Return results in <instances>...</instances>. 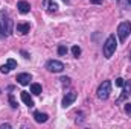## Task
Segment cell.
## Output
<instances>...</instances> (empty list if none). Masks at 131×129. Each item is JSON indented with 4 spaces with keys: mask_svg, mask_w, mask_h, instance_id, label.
<instances>
[{
    "mask_svg": "<svg viewBox=\"0 0 131 129\" xmlns=\"http://www.w3.org/2000/svg\"><path fill=\"white\" fill-rule=\"evenodd\" d=\"M66 53H67V47H66L64 44H61V46L58 47V55H60V56H64Z\"/></svg>",
    "mask_w": 131,
    "mask_h": 129,
    "instance_id": "obj_16",
    "label": "cell"
},
{
    "mask_svg": "<svg viewBox=\"0 0 131 129\" xmlns=\"http://www.w3.org/2000/svg\"><path fill=\"white\" fill-rule=\"evenodd\" d=\"M20 96H21V100L25 102V105H28L29 108H32V106H34V100H32V97L29 96V93H28V91H21V94H20Z\"/></svg>",
    "mask_w": 131,
    "mask_h": 129,
    "instance_id": "obj_12",
    "label": "cell"
},
{
    "mask_svg": "<svg viewBox=\"0 0 131 129\" xmlns=\"http://www.w3.org/2000/svg\"><path fill=\"white\" fill-rule=\"evenodd\" d=\"M46 67H47V70H49V71H52V73H61V71L64 70V64H63L61 61H57V59L49 61Z\"/></svg>",
    "mask_w": 131,
    "mask_h": 129,
    "instance_id": "obj_5",
    "label": "cell"
},
{
    "mask_svg": "<svg viewBox=\"0 0 131 129\" xmlns=\"http://www.w3.org/2000/svg\"><path fill=\"white\" fill-rule=\"evenodd\" d=\"M127 3H131V0H127Z\"/></svg>",
    "mask_w": 131,
    "mask_h": 129,
    "instance_id": "obj_26",
    "label": "cell"
},
{
    "mask_svg": "<svg viewBox=\"0 0 131 129\" xmlns=\"http://www.w3.org/2000/svg\"><path fill=\"white\" fill-rule=\"evenodd\" d=\"M111 93V82L110 81H104L98 88V97L101 100H107Z\"/></svg>",
    "mask_w": 131,
    "mask_h": 129,
    "instance_id": "obj_4",
    "label": "cell"
},
{
    "mask_svg": "<svg viewBox=\"0 0 131 129\" xmlns=\"http://www.w3.org/2000/svg\"><path fill=\"white\" fill-rule=\"evenodd\" d=\"M0 29L5 33V36L12 33V20L9 18L6 11H0Z\"/></svg>",
    "mask_w": 131,
    "mask_h": 129,
    "instance_id": "obj_1",
    "label": "cell"
},
{
    "mask_svg": "<svg viewBox=\"0 0 131 129\" xmlns=\"http://www.w3.org/2000/svg\"><path fill=\"white\" fill-rule=\"evenodd\" d=\"M31 81H32V76H31L29 73H20V74L17 76V82H18L20 85H28Z\"/></svg>",
    "mask_w": 131,
    "mask_h": 129,
    "instance_id": "obj_8",
    "label": "cell"
},
{
    "mask_svg": "<svg viewBox=\"0 0 131 129\" xmlns=\"http://www.w3.org/2000/svg\"><path fill=\"white\" fill-rule=\"evenodd\" d=\"M0 71H2L3 74H8V73L11 71V67H9L8 64H3L2 67H0Z\"/></svg>",
    "mask_w": 131,
    "mask_h": 129,
    "instance_id": "obj_17",
    "label": "cell"
},
{
    "mask_svg": "<svg viewBox=\"0 0 131 129\" xmlns=\"http://www.w3.org/2000/svg\"><path fill=\"white\" fill-rule=\"evenodd\" d=\"M34 120H35L37 123H46V122L49 120V115H47L46 112L35 111V112H34Z\"/></svg>",
    "mask_w": 131,
    "mask_h": 129,
    "instance_id": "obj_10",
    "label": "cell"
},
{
    "mask_svg": "<svg viewBox=\"0 0 131 129\" xmlns=\"http://www.w3.org/2000/svg\"><path fill=\"white\" fill-rule=\"evenodd\" d=\"M90 2H92V3H95V5H101L104 0H90Z\"/></svg>",
    "mask_w": 131,
    "mask_h": 129,
    "instance_id": "obj_23",
    "label": "cell"
},
{
    "mask_svg": "<svg viewBox=\"0 0 131 129\" xmlns=\"http://www.w3.org/2000/svg\"><path fill=\"white\" fill-rule=\"evenodd\" d=\"M29 29H31L29 23H18L17 24V32H20L21 35H26V33L29 32Z\"/></svg>",
    "mask_w": 131,
    "mask_h": 129,
    "instance_id": "obj_13",
    "label": "cell"
},
{
    "mask_svg": "<svg viewBox=\"0 0 131 129\" xmlns=\"http://www.w3.org/2000/svg\"><path fill=\"white\" fill-rule=\"evenodd\" d=\"M131 94V81L128 79V81H125V84H124V90H122V94L117 97V103H121V102H124V100H127L128 97H130Z\"/></svg>",
    "mask_w": 131,
    "mask_h": 129,
    "instance_id": "obj_6",
    "label": "cell"
},
{
    "mask_svg": "<svg viewBox=\"0 0 131 129\" xmlns=\"http://www.w3.org/2000/svg\"><path fill=\"white\" fill-rule=\"evenodd\" d=\"M114 84H116V87H124V84H125V79H122V78H117Z\"/></svg>",
    "mask_w": 131,
    "mask_h": 129,
    "instance_id": "obj_19",
    "label": "cell"
},
{
    "mask_svg": "<svg viewBox=\"0 0 131 129\" xmlns=\"http://www.w3.org/2000/svg\"><path fill=\"white\" fill-rule=\"evenodd\" d=\"M31 93L35 94V96L41 94V85H40V84H32V85H31Z\"/></svg>",
    "mask_w": 131,
    "mask_h": 129,
    "instance_id": "obj_14",
    "label": "cell"
},
{
    "mask_svg": "<svg viewBox=\"0 0 131 129\" xmlns=\"http://www.w3.org/2000/svg\"><path fill=\"white\" fill-rule=\"evenodd\" d=\"M131 32V23L130 21H122L119 26H117V36L121 40V43H125L127 38L130 36Z\"/></svg>",
    "mask_w": 131,
    "mask_h": 129,
    "instance_id": "obj_3",
    "label": "cell"
},
{
    "mask_svg": "<svg viewBox=\"0 0 131 129\" xmlns=\"http://www.w3.org/2000/svg\"><path fill=\"white\" fill-rule=\"evenodd\" d=\"M43 8L47 11V12H55L58 9V5L53 2V0H43Z\"/></svg>",
    "mask_w": 131,
    "mask_h": 129,
    "instance_id": "obj_9",
    "label": "cell"
},
{
    "mask_svg": "<svg viewBox=\"0 0 131 129\" xmlns=\"http://www.w3.org/2000/svg\"><path fill=\"white\" fill-rule=\"evenodd\" d=\"M6 64L11 67V70H12V68H17V62H15L12 58H11V59H8V61H6Z\"/></svg>",
    "mask_w": 131,
    "mask_h": 129,
    "instance_id": "obj_18",
    "label": "cell"
},
{
    "mask_svg": "<svg viewBox=\"0 0 131 129\" xmlns=\"http://www.w3.org/2000/svg\"><path fill=\"white\" fill-rule=\"evenodd\" d=\"M9 103H11V106H12V108H17V102H15V99H14L12 94H9Z\"/></svg>",
    "mask_w": 131,
    "mask_h": 129,
    "instance_id": "obj_20",
    "label": "cell"
},
{
    "mask_svg": "<svg viewBox=\"0 0 131 129\" xmlns=\"http://www.w3.org/2000/svg\"><path fill=\"white\" fill-rule=\"evenodd\" d=\"M116 47H117V41L114 38V35H108V38L105 40L104 43V56L108 59L113 56V53L116 52Z\"/></svg>",
    "mask_w": 131,
    "mask_h": 129,
    "instance_id": "obj_2",
    "label": "cell"
},
{
    "mask_svg": "<svg viewBox=\"0 0 131 129\" xmlns=\"http://www.w3.org/2000/svg\"><path fill=\"white\" fill-rule=\"evenodd\" d=\"M75 99H76V93L75 91H70V93H67L63 99V108H69L73 102H75Z\"/></svg>",
    "mask_w": 131,
    "mask_h": 129,
    "instance_id": "obj_7",
    "label": "cell"
},
{
    "mask_svg": "<svg viewBox=\"0 0 131 129\" xmlns=\"http://www.w3.org/2000/svg\"><path fill=\"white\" fill-rule=\"evenodd\" d=\"M64 2H69V0H64Z\"/></svg>",
    "mask_w": 131,
    "mask_h": 129,
    "instance_id": "obj_27",
    "label": "cell"
},
{
    "mask_svg": "<svg viewBox=\"0 0 131 129\" xmlns=\"http://www.w3.org/2000/svg\"><path fill=\"white\" fill-rule=\"evenodd\" d=\"M72 53H73L75 58H78V56L81 55V47H79V46H73V47H72Z\"/></svg>",
    "mask_w": 131,
    "mask_h": 129,
    "instance_id": "obj_15",
    "label": "cell"
},
{
    "mask_svg": "<svg viewBox=\"0 0 131 129\" xmlns=\"http://www.w3.org/2000/svg\"><path fill=\"white\" fill-rule=\"evenodd\" d=\"M17 8H18V11H20L21 14H28V12L31 11V5H29L26 0H20V2L17 3Z\"/></svg>",
    "mask_w": 131,
    "mask_h": 129,
    "instance_id": "obj_11",
    "label": "cell"
},
{
    "mask_svg": "<svg viewBox=\"0 0 131 129\" xmlns=\"http://www.w3.org/2000/svg\"><path fill=\"white\" fill-rule=\"evenodd\" d=\"M60 81H61V84H63V85H69V84H70V78H67V76L61 78Z\"/></svg>",
    "mask_w": 131,
    "mask_h": 129,
    "instance_id": "obj_21",
    "label": "cell"
},
{
    "mask_svg": "<svg viewBox=\"0 0 131 129\" xmlns=\"http://www.w3.org/2000/svg\"><path fill=\"white\" fill-rule=\"evenodd\" d=\"M3 36H5V33L2 32V29H0V38H3Z\"/></svg>",
    "mask_w": 131,
    "mask_h": 129,
    "instance_id": "obj_25",
    "label": "cell"
},
{
    "mask_svg": "<svg viewBox=\"0 0 131 129\" xmlns=\"http://www.w3.org/2000/svg\"><path fill=\"white\" fill-rule=\"evenodd\" d=\"M5 128H11V125H0V129H5Z\"/></svg>",
    "mask_w": 131,
    "mask_h": 129,
    "instance_id": "obj_24",
    "label": "cell"
},
{
    "mask_svg": "<svg viewBox=\"0 0 131 129\" xmlns=\"http://www.w3.org/2000/svg\"><path fill=\"white\" fill-rule=\"evenodd\" d=\"M125 112L131 114V103H125Z\"/></svg>",
    "mask_w": 131,
    "mask_h": 129,
    "instance_id": "obj_22",
    "label": "cell"
}]
</instances>
